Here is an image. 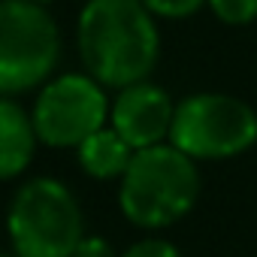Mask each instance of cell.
Returning <instances> with one entry per match:
<instances>
[{"instance_id": "obj_1", "label": "cell", "mask_w": 257, "mask_h": 257, "mask_svg": "<svg viewBox=\"0 0 257 257\" xmlns=\"http://www.w3.org/2000/svg\"><path fill=\"white\" fill-rule=\"evenodd\" d=\"M79 55L103 88L146 82L161 55L155 16L143 0H91L79 16Z\"/></svg>"}, {"instance_id": "obj_2", "label": "cell", "mask_w": 257, "mask_h": 257, "mask_svg": "<svg viewBox=\"0 0 257 257\" xmlns=\"http://www.w3.org/2000/svg\"><path fill=\"white\" fill-rule=\"evenodd\" d=\"M200 194V173L194 167V158L176 149L173 143L137 149L131 164L121 176V212L124 218L146 227H170L182 221Z\"/></svg>"}, {"instance_id": "obj_3", "label": "cell", "mask_w": 257, "mask_h": 257, "mask_svg": "<svg viewBox=\"0 0 257 257\" xmlns=\"http://www.w3.org/2000/svg\"><path fill=\"white\" fill-rule=\"evenodd\" d=\"M16 257H73L85 239L82 209L67 185L34 179L19 188L7 221Z\"/></svg>"}, {"instance_id": "obj_4", "label": "cell", "mask_w": 257, "mask_h": 257, "mask_svg": "<svg viewBox=\"0 0 257 257\" xmlns=\"http://www.w3.org/2000/svg\"><path fill=\"white\" fill-rule=\"evenodd\" d=\"M61 34L43 4L0 0V94H25L55 73Z\"/></svg>"}, {"instance_id": "obj_5", "label": "cell", "mask_w": 257, "mask_h": 257, "mask_svg": "<svg viewBox=\"0 0 257 257\" xmlns=\"http://www.w3.org/2000/svg\"><path fill=\"white\" fill-rule=\"evenodd\" d=\"M170 143L191 158H236L257 143V112L230 94H194L176 106Z\"/></svg>"}, {"instance_id": "obj_6", "label": "cell", "mask_w": 257, "mask_h": 257, "mask_svg": "<svg viewBox=\"0 0 257 257\" xmlns=\"http://www.w3.org/2000/svg\"><path fill=\"white\" fill-rule=\"evenodd\" d=\"M106 94L94 76H58L46 82L34 106V131L40 143L52 149H70L85 143L106 124Z\"/></svg>"}, {"instance_id": "obj_7", "label": "cell", "mask_w": 257, "mask_h": 257, "mask_svg": "<svg viewBox=\"0 0 257 257\" xmlns=\"http://www.w3.org/2000/svg\"><path fill=\"white\" fill-rule=\"evenodd\" d=\"M176 106L170 94L152 82H137L121 88L118 100L112 103V127L131 143L134 149L158 146L170 137Z\"/></svg>"}, {"instance_id": "obj_8", "label": "cell", "mask_w": 257, "mask_h": 257, "mask_svg": "<svg viewBox=\"0 0 257 257\" xmlns=\"http://www.w3.org/2000/svg\"><path fill=\"white\" fill-rule=\"evenodd\" d=\"M37 140L34 118H28L19 103L0 97V182L16 179L28 170Z\"/></svg>"}, {"instance_id": "obj_9", "label": "cell", "mask_w": 257, "mask_h": 257, "mask_svg": "<svg viewBox=\"0 0 257 257\" xmlns=\"http://www.w3.org/2000/svg\"><path fill=\"white\" fill-rule=\"evenodd\" d=\"M79 149V164L85 167L88 176L94 179H115L124 176L127 164L134 158V146L127 143L115 127H100L97 134H91L85 143L76 146Z\"/></svg>"}, {"instance_id": "obj_10", "label": "cell", "mask_w": 257, "mask_h": 257, "mask_svg": "<svg viewBox=\"0 0 257 257\" xmlns=\"http://www.w3.org/2000/svg\"><path fill=\"white\" fill-rule=\"evenodd\" d=\"M206 4L227 25H248L257 19V0H206Z\"/></svg>"}, {"instance_id": "obj_11", "label": "cell", "mask_w": 257, "mask_h": 257, "mask_svg": "<svg viewBox=\"0 0 257 257\" xmlns=\"http://www.w3.org/2000/svg\"><path fill=\"white\" fill-rule=\"evenodd\" d=\"M146 10L152 16H164V19H185L194 16L206 0H143Z\"/></svg>"}, {"instance_id": "obj_12", "label": "cell", "mask_w": 257, "mask_h": 257, "mask_svg": "<svg viewBox=\"0 0 257 257\" xmlns=\"http://www.w3.org/2000/svg\"><path fill=\"white\" fill-rule=\"evenodd\" d=\"M121 257H182V254L176 251V245L164 239H146V242H137L134 248H127Z\"/></svg>"}, {"instance_id": "obj_13", "label": "cell", "mask_w": 257, "mask_h": 257, "mask_svg": "<svg viewBox=\"0 0 257 257\" xmlns=\"http://www.w3.org/2000/svg\"><path fill=\"white\" fill-rule=\"evenodd\" d=\"M73 257H115V251H112V245H109L106 239H100V236H85V239L79 242V248L73 251Z\"/></svg>"}, {"instance_id": "obj_14", "label": "cell", "mask_w": 257, "mask_h": 257, "mask_svg": "<svg viewBox=\"0 0 257 257\" xmlns=\"http://www.w3.org/2000/svg\"><path fill=\"white\" fill-rule=\"evenodd\" d=\"M34 4H52V0H34Z\"/></svg>"}, {"instance_id": "obj_15", "label": "cell", "mask_w": 257, "mask_h": 257, "mask_svg": "<svg viewBox=\"0 0 257 257\" xmlns=\"http://www.w3.org/2000/svg\"><path fill=\"white\" fill-rule=\"evenodd\" d=\"M0 257H7V254H0Z\"/></svg>"}]
</instances>
